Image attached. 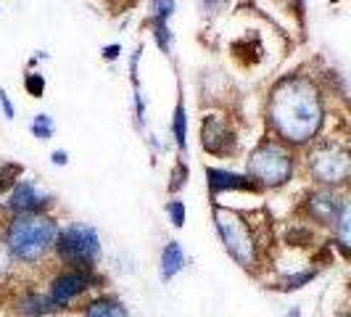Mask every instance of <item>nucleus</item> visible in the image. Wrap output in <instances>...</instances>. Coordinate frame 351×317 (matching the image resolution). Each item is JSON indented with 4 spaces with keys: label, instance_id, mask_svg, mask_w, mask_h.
<instances>
[{
    "label": "nucleus",
    "instance_id": "f257e3e1",
    "mask_svg": "<svg viewBox=\"0 0 351 317\" xmlns=\"http://www.w3.org/2000/svg\"><path fill=\"white\" fill-rule=\"evenodd\" d=\"M272 119L282 135L293 143L309 141L319 127V104L317 95L306 85H288L275 98Z\"/></svg>",
    "mask_w": 351,
    "mask_h": 317
},
{
    "label": "nucleus",
    "instance_id": "f03ea898",
    "mask_svg": "<svg viewBox=\"0 0 351 317\" xmlns=\"http://www.w3.org/2000/svg\"><path fill=\"white\" fill-rule=\"evenodd\" d=\"M58 228L43 214H19L5 230V246L21 262H37L56 246Z\"/></svg>",
    "mask_w": 351,
    "mask_h": 317
},
{
    "label": "nucleus",
    "instance_id": "7ed1b4c3",
    "mask_svg": "<svg viewBox=\"0 0 351 317\" xmlns=\"http://www.w3.org/2000/svg\"><path fill=\"white\" fill-rule=\"evenodd\" d=\"M56 251L74 270H90L93 259L101 251V246H98V233L90 228V225H82V222L66 225L64 230H58Z\"/></svg>",
    "mask_w": 351,
    "mask_h": 317
},
{
    "label": "nucleus",
    "instance_id": "20e7f679",
    "mask_svg": "<svg viewBox=\"0 0 351 317\" xmlns=\"http://www.w3.org/2000/svg\"><path fill=\"white\" fill-rule=\"evenodd\" d=\"M217 228H219V235H222V241H225V246L235 262L243 264V267L256 264V241L238 214L217 209Z\"/></svg>",
    "mask_w": 351,
    "mask_h": 317
},
{
    "label": "nucleus",
    "instance_id": "39448f33",
    "mask_svg": "<svg viewBox=\"0 0 351 317\" xmlns=\"http://www.w3.org/2000/svg\"><path fill=\"white\" fill-rule=\"evenodd\" d=\"M248 169H251V177L264 185H282L293 172V161L278 145H262L254 154Z\"/></svg>",
    "mask_w": 351,
    "mask_h": 317
},
{
    "label": "nucleus",
    "instance_id": "423d86ee",
    "mask_svg": "<svg viewBox=\"0 0 351 317\" xmlns=\"http://www.w3.org/2000/svg\"><path fill=\"white\" fill-rule=\"evenodd\" d=\"M95 283L93 278V272L90 270H66V272H61V275H56L51 283V301L53 307L58 309V307H66L69 301H74L82 291H88L90 285Z\"/></svg>",
    "mask_w": 351,
    "mask_h": 317
},
{
    "label": "nucleus",
    "instance_id": "0eeeda50",
    "mask_svg": "<svg viewBox=\"0 0 351 317\" xmlns=\"http://www.w3.org/2000/svg\"><path fill=\"white\" fill-rule=\"evenodd\" d=\"M312 167L322 183H343L351 175V158L343 151H322Z\"/></svg>",
    "mask_w": 351,
    "mask_h": 317
},
{
    "label": "nucleus",
    "instance_id": "6e6552de",
    "mask_svg": "<svg viewBox=\"0 0 351 317\" xmlns=\"http://www.w3.org/2000/svg\"><path fill=\"white\" fill-rule=\"evenodd\" d=\"M45 204H48V198L40 193L32 183H19L11 191V201H8V207L19 214H37Z\"/></svg>",
    "mask_w": 351,
    "mask_h": 317
},
{
    "label": "nucleus",
    "instance_id": "1a4fd4ad",
    "mask_svg": "<svg viewBox=\"0 0 351 317\" xmlns=\"http://www.w3.org/2000/svg\"><path fill=\"white\" fill-rule=\"evenodd\" d=\"M206 180H209L211 193H219V191H254L256 188L254 180L235 175V172H222V169H206Z\"/></svg>",
    "mask_w": 351,
    "mask_h": 317
},
{
    "label": "nucleus",
    "instance_id": "9d476101",
    "mask_svg": "<svg viewBox=\"0 0 351 317\" xmlns=\"http://www.w3.org/2000/svg\"><path fill=\"white\" fill-rule=\"evenodd\" d=\"M182 267H185V254H182V248H180L177 241H169L164 246V251H161V278L172 281Z\"/></svg>",
    "mask_w": 351,
    "mask_h": 317
},
{
    "label": "nucleus",
    "instance_id": "9b49d317",
    "mask_svg": "<svg viewBox=\"0 0 351 317\" xmlns=\"http://www.w3.org/2000/svg\"><path fill=\"white\" fill-rule=\"evenodd\" d=\"M222 141L228 143V145H232L230 130L225 124L217 122V119H206V124H204V148L211 151V154H222V145H219Z\"/></svg>",
    "mask_w": 351,
    "mask_h": 317
},
{
    "label": "nucleus",
    "instance_id": "f8f14e48",
    "mask_svg": "<svg viewBox=\"0 0 351 317\" xmlns=\"http://www.w3.org/2000/svg\"><path fill=\"white\" fill-rule=\"evenodd\" d=\"M85 315L88 317H130L122 301L111 299V296H101V299L90 301L88 307H85Z\"/></svg>",
    "mask_w": 351,
    "mask_h": 317
},
{
    "label": "nucleus",
    "instance_id": "ddd939ff",
    "mask_svg": "<svg viewBox=\"0 0 351 317\" xmlns=\"http://www.w3.org/2000/svg\"><path fill=\"white\" fill-rule=\"evenodd\" d=\"M335 233H338V246L351 254V201L341 204V211L335 217Z\"/></svg>",
    "mask_w": 351,
    "mask_h": 317
},
{
    "label": "nucleus",
    "instance_id": "4468645a",
    "mask_svg": "<svg viewBox=\"0 0 351 317\" xmlns=\"http://www.w3.org/2000/svg\"><path fill=\"white\" fill-rule=\"evenodd\" d=\"M19 309H21V315H24V317H40V315H48V312H53L56 307H53L51 296L29 294V296H24V299H21Z\"/></svg>",
    "mask_w": 351,
    "mask_h": 317
},
{
    "label": "nucleus",
    "instance_id": "2eb2a0df",
    "mask_svg": "<svg viewBox=\"0 0 351 317\" xmlns=\"http://www.w3.org/2000/svg\"><path fill=\"white\" fill-rule=\"evenodd\" d=\"M175 135H177V145L185 148V106H182V101L177 104V111H175Z\"/></svg>",
    "mask_w": 351,
    "mask_h": 317
},
{
    "label": "nucleus",
    "instance_id": "dca6fc26",
    "mask_svg": "<svg viewBox=\"0 0 351 317\" xmlns=\"http://www.w3.org/2000/svg\"><path fill=\"white\" fill-rule=\"evenodd\" d=\"M19 175H21V167H16V164H5V167H0V191H5V188L14 183V177L19 180Z\"/></svg>",
    "mask_w": 351,
    "mask_h": 317
},
{
    "label": "nucleus",
    "instance_id": "f3484780",
    "mask_svg": "<svg viewBox=\"0 0 351 317\" xmlns=\"http://www.w3.org/2000/svg\"><path fill=\"white\" fill-rule=\"evenodd\" d=\"M32 130H35L37 138L48 141V138H51V132H53V124H51V119H48L45 114H40V117L35 119V124H32Z\"/></svg>",
    "mask_w": 351,
    "mask_h": 317
},
{
    "label": "nucleus",
    "instance_id": "a211bd4d",
    "mask_svg": "<svg viewBox=\"0 0 351 317\" xmlns=\"http://www.w3.org/2000/svg\"><path fill=\"white\" fill-rule=\"evenodd\" d=\"M167 211H169V217H172V222H175L177 228H182V222H185V207H182V201H172L167 207Z\"/></svg>",
    "mask_w": 351,
    "mask_h": 317
},
{
    "label": "nucleus",
    "instance_id": "6ab92c4d",
    "mask_svg": "<svg viewBox=\"0 0 351 317\" xmlns=\"http://www.w3.org/2000/svg\"><path fill=\"white\" fill-rule=\"evenodd\" d=\"M175 11V0H156V16L158 21H167Z\"/></svg>",
    "mask_w": 351,
    "mask_h": 317
},
{
    "label": "nucleus",
    "instance_id": "aec40b11",
    "mask_svg": "<svg viewBox=\"0 0 351 317\" xmlns=\"http://www.w3.org/2000/svg\"><path fill=\"white\" fill-rule=\"evenodd\" d=\"M315 278V272L312 270H306V272H301V275H291L288 281H285V288H301L304 283H309Z\"/></svg>",
    "mask_w": 351,
    "mask_h": 317
},
{
    "label": "nucleus",
    "instance_id": "412c9836",
    "mask_svg": "<svg viewBox=\"0 0 351 317\" xmlns=\"http://www.w3.org/2000/svg\"><path fill=\"white\" fill-rule=\"evenodd\" d=\"M27 88H29L32 95H40L43 88H45V82H43V77H40V74H29V77H27Z\"/></svg>",
    "mask_w": 351,
    "mask_h": 317
},
{
    "label": "nucleus",
    "instance_id": "4be33fe9",
    "mask_svg": "<svg viewBox=\"0 0 351 317\" xmlns=\"http://www.w3.org/2000/svg\"><path fill=\"white\" fill-rule=\"evenodd\" d=\"M8 257H11L8 246H5V244H0V275L8 270Z\"/></svg>",
    "mask_w": 351,
    "mask_h": 317
},
{
    "label": "nucleus",
    "instance_id": "5701e85b",
    "mask_svg": "<svg viewBox=\"0 0 351 317\" xmlns=\"http://www.w3.org/2000/svg\"><path fill=\"white\" fill-rule=\"evenodd\" d=\"M182 175H185V167L180 164V167H177V172H175V183H172V191H177V188L182 185Z\"/></svg>",
    "mask_w": 351,
    "mask_h": 317
},
{
    "label": "nucleus",
    "instance_id": "b1692460",
    "mask_svg": "<svg viewBox=\"0 0 351 317\" xmlns=\"http://www.w3.org/2000/svg\"><path fill=\"white\" fill-rule=\"evenodd\" d=\"M53 161H56V164H66V154L56 151V154H53Z\"/></svg>",
    "mask_w": 351,
    "mask_h": 317
},
{
    "label": "nucleus",
    "instance_id": "393cba45",
    "mask_svg": "<svg viewBox=\"0 0 351 317\" xmlns=\"http://www.w3.org/2000/svg\"><path fill=\"white\" fill-rule=\"evenodd\" d=\"M288 317H299V309H291V312H288Z\"/></svg>",
    "mask_w": 351,
    "mask_h": 317
}]
</instances>
